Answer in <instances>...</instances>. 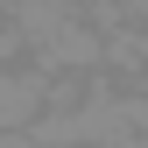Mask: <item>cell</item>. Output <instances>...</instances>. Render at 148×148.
I'll use <instances>...</instances> for the list:
<instances>
[{
    "instance_id": "cell-1",
    "label": "cell",
    "mask_w": 148,
    "mask_h": 148,
    "mask_svg": "<svg viewBox=\"0 0 148 148\" xmlns=\"http://www.w3.org/2000/svg\"><path fill=\"white\" fill-rule=\"evenodd\" d=\"M35 113H42V71L7 64L0 71V127H28Z\"/></svg>"
},
{
    "instance_id": "cell-2",
    "label": "cell",
    "mask_w": 148,
    "mask_h": 148,
    "mask_svg": "<svg viewBox=\"0 0 148 148\" xmlns=\"http://www.w3.org/2000/svg\"><path fill=\"white\" fill-rule=\"evenodd\" d=\"M14 57H21V35H14V28H7V14H0V71H7Z\"/></svg>"
},
{
    "instance_id": "cell-3",
    "label": "cell",
    "mask_w": 148,
    "mask_h": 148,
    "mask_svg": "<svg viewBox=\"0 0 148 148\" xmlns=\"http://www.w3.org/2000/svg\"><path fill=\"white\" fill-rule=\"evenodd\" d=\"M113 148H148V141H141V134H120V141H113Z\"/></svg>"
},
{
    "instance_id": "cell-4",
    "label": "cell",
    "mask_w": 148,
    "mask_h": 148,
    "mask_svg": "<svg viewBox=\"0 0 148 148\" xmlns=\"http://www.w3.org/2000/svg\"><path fill=\"white\" fill-rule=\"evenodd\" d=\"M0 14H7V0H0Z\"/></svg>"
}]
</instances>
